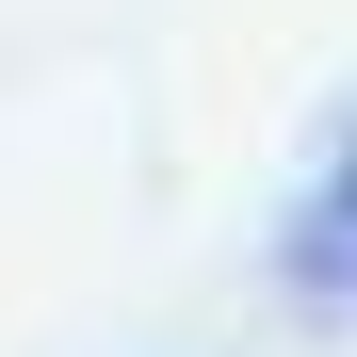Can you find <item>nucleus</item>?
Instances as JSON below:
<instances>
[{
	"mask_svg": "<svg viewBox=\"0 0 357 357\" xmlns=\"http://www.w3.org/2000/svg\"><path fill=\"white\" fill-rule=\"evenodd\" d=\"M292 292L357 309V130H341V162L309 178V211H292Z\"/></svg>",
	"mask_w": 357,
	"mask_h": 357,
	"instance_id": "1",
	"label": "nucleus"
}]
</instances>
